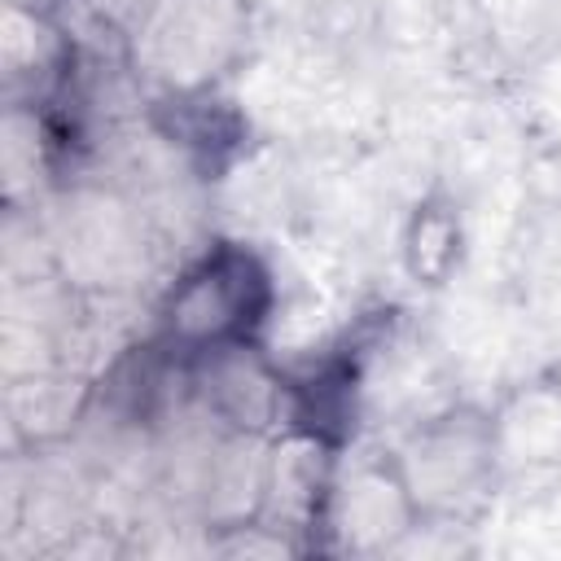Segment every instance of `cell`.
<instances>
[{"mask_svg": "<svg viewBox=\"0 0 561 561\" xmlns=\"http://www.w3.org/2000/svg\"><path fill=\"white\" fill-rule=\"evenodd\" d=\"M245 39L241 0H167L149 26V66L171 92H206V83L237 57Z\"/></svg>", "mask_w": 561, "mask_h": 561, "instance_id": "277c9868", "label": "cell"}, {"mask_svg": "<svg viewBox=\"0 0 561 561\" xmlns=\"http://www.w3.org/2000/svg\"><path fill=\"white\" fill-rule=\"evenodd\" d=\"M202 364V390L219 421H228L241 434H259L272 425H289V381L285 373L263 355L259 342L224 346L197 359Z\"/></svg>", "mask_w": 561, "mask_h": 561, "instance_id": "8992f818", "label": "cell"}, {"mask_svg": "<svg viewBox=\"0 0 561 561\" xmlns=\"http://www.w3.org/2000/svg\"><path fill=\"white\" fill-rule=\"evenodd\" d=\"M276 311V280L267 263L241 241H215L167 289L158 337L175 355H210L259 342Z\"/></svg>", "mask_w": 561, "mask_h": 561, "instance_id": "6da1fadb", "label": "cell"}, {"mask_svg": "<svg viewBox=\"0 0 561 561\" xmlns=\"http://www.w3.org/2000/svg\"><path fill=\"white\" fill-rule=\"evenodd\" d=\"M425 522L394 451H377L368 460H355L351 469H337L324 535L342 552H390L399 548L416 526Z\"/></svg>", "mask_w": 561, "mask_h": 561, "instance_id": "3957f363", "label": "cell"}, {"mask_svg": "<svg viewBox=\"0 0 561 561\" xmlns=\"http://www.w3.org/2000/svg\"><path fill=\"white\" fill-rule=\"evenodd\" d=\"M535 394L561 416V355L557 359H548L543 368H539V377H535Z\"/></svg>", "mask_w": 561, "mask_h": 561, "instance_id": "ba28073f", "label": "cell"}, {"mask_svg": "<svg viewBox=\"0 0 561 561\" xmlns=\"http://www.w3.org/2000/svg\"><path fill=\"white\" fill-rule=\"evenodd\" d=\"M337 443L316 430L280 425L259 465V513L263 522L289 530H324L329 495L337 482Z\"/></svg>", "mask_w": 561, "mask_h": 561, "instance_id": "5b68a950", "label": "cell"}, {"mask_svg": "<svg viewBox=\"0 0 561 561\" xmlns=\"http://www.w3.org/2000/svg\"><path fill=\"white\" fill-rule=\"evenodd\" d=\"M399 263L416 289H443L465 263V219L447 193H425L399 232Z\"/></svg>", "mask_w": 561, "mask_h": 561, "instance_id": "52a82bcc", "label": "cell"}, {"mask_svg": "<svg viewBox=\"0 0 561 561\" xmlns=\"http://www.w3.org/2000/svg\"><path fill=\"white\" fill-rule=\"evenodd\" d=\"M399 469L430 517H451L473 504L495 482L500 460V430L495 421L473 403H451L443 412H430L421 425L408 430V438L394 447Z\"/></svg>", "mask_w": 561, "mask_h": 561, "instance_id": "7a4b0ae2", "label": "cell"}]
</instances>
